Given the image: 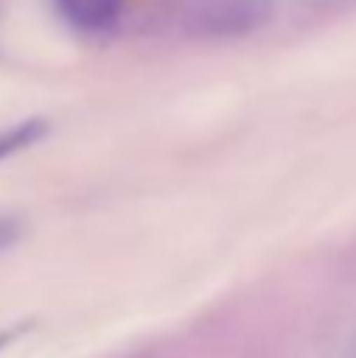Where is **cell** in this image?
Returning <instances> with one entry per match:
<instances>
[{"label":"cell","instance_id":"obj_1","mask_svg":"<svg viewBox=\"0 0 356 358\" xmlns=\"http://www.w3.org/2000/svg\"><path fill=\"white\" fill-rule=\"evenodd\" d=\"M57 10L73 29L104 31L120 19L123 0H57Z\"/></svg>","mask_w":356,"mask_h":358},{"label":"cell","instance_id":"obj_2","mask_svg":"<svg viewBox=\"0 0 356 358\" xmlns=\"http://www.w3.org/2000/svg\"><path fill=\"white\" fill-rule=\"evenodd\" d=\"M44 132H48V123H41V120H29V123H22V126H13V129L0 132V161L22 148H29V145H35Z\"/></svg>","mask_w":356,"mask_h":358},{"label":"cell","instance_id":"obj_3","mask_svg":"<svg viewBox=\"0 0 356 358\" xmlns=\"http://www.w3.org/2000/svg\"><path fill=\"white\" fill-rule=\"evenodd\" d=\"M19 233H22V223L13 220V217H0V252L10 248L19 239Z\"/></svg>","mask_w":356,"mask_h":358},{"label":"cell","instance_id":"obj_4","mask_svg":"<svg viewBox=\"0 0 356 358\" xmlns=\"http://www.w3.org/2000/svg\"><path fill=\"white\" fill-rule=\"evenodd\" d=\"M353 358H356V355H353Z\"/></svg>","mask_w":356,"mask_h":358}]
</instances>
